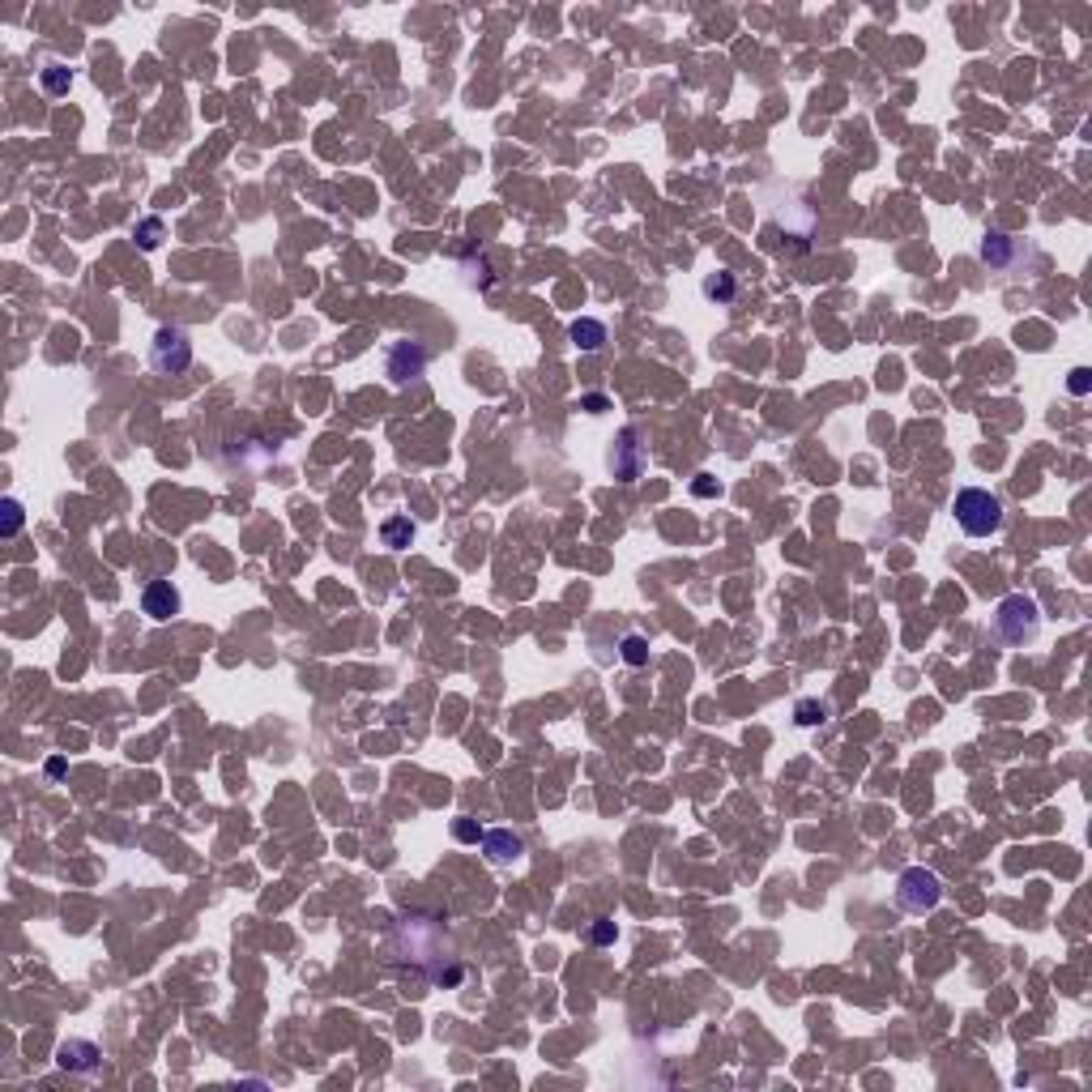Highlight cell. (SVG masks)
Returning a JSON list of instances; mask_svg holds the SVG:
<instances>
[{"instance_id": "1", "label": "cell", "mask_w": 1092, "mask_h": 1092, "mask_svg": "<svg viewBox=\"0 0 1092 1092\" xmlns=\"http://www.w3.org/2000/svg\"><path fill=\"white\" fill-rule=\"evenodd\" d=\"M994 631H998V640L1003 645H1011V649H1025L1037 640V631H1041V610H1037V602L1028 594H1011L998 602V610H994Z\"/></svg>"}, {"instance_id": "2", "label": "cell", "mask_w": 1092, "mask_h": 1092, "mask_svg": "<svg viewBox=\"0 0 1092 1092\" xmlns=\"http://www.w3.org/2000/svg\"><path fill=\"white\" fill-rule=\"evenodd\" d=\"M956 512V525L969 538H990V533L1003 530V499L994 491H982V487H964L952 504Z\"/></svg>"}, {"instance_id": "3", "label": "cell", "mask_w": 1092, "mask_h": 1092, "mask_svg": "<svg viewBox=\"0 0 1092 1092\" xmlns=\"http://www.w3.org/2000/svg\"><path fill=\"white\" fill-rule=\"evenodd\" d=\"M939 900H943V884H939L934 870H926V866L900 870V879H896V905L905 913H930Z\"/></svg>"}, {"instance_id": "4", "label": "cell", "mask_w": 1092, "mask_h": 1092, "mask_svg": "<svg viewBox=\"0 0 1092 1092\" xmlns=\"http://www.w3.org/2000/svg\"><path fill=\"white\" fill-rule=\"evenodd\" d=\"M150 367L159 376H180L193 367V337L180 329V325H163L150 342Z\"/></svg>"}, {"instance_id": "5", "label": "cell", "mask_w": 1092, "mask_h": 1092, "mask_svg": "<svg viewBox=\"0 0 1092 1092\" xmlns=\"http://www.w3.org/2000/svg\"><path fill=\"white\" fill-rule=\"evenodd\" d=\"M180 606H184V597H180V589H175L171 581H150V585H145V594H141V610H145L154 623L175 619V615H180Z\"/></svg>"}, {"instance_id": "6", "label": "cell", "mask_w": 1092, "mask_h": 1092, "mask_svg": "<svg viewBox=\"0 0 1092 1092\" xmlns=\"http://www.w3.org/2000/svg\"><path fill=\"white\" fill-rule=\"evenodd\" d=\"M610 465H615V478H623V483H636V478H640V469L649 465V453H645V444H640L636 431H623V435H619Z\"/></svg>"}, {"instance_id": "7", "label": "cell", "mask_w": 1092, "mask_h": 1092, "mask_svg": "<svg viewBox=\"0 0 1092 1092\" xmlns=\"http://www.w3.org/2000/svg\"><path fill=\"white\" fill-rule=\"evenodd\" d=\"M423 367H427V350L419 342H398L389 350V380L393 384H405V380L423 376Z\"/></svg>"}, {"instance_id": "8", "label": "cell", "mask_w": 1092, "mask_h": 1092, "mask_svg": "<svg viewBox=\"0 0 1092 1092\" xmlns=\"http://www.w3.org/2000/svg\"><path fill=\"white\" fill-rule=\"evenodd\" d=\"M483 854L496 866H508V862H517L525 854V841L512 828H491V832H483Z\"/></svg>"}, {"instance_id": "9", "label": "cell", "mask_w": 1092, "mask_h": 1092, "mask_svg": "<svg viewBox=\"0 0 1092 1092\" xmlns=\"http://www.w3.org/2000/svg\"><path fill=\"white\" fill-rule=\"evenodd\" d=\"M99 1046L95 1041H65L60 1050H56V1062L65 1067V1071H81V1075H95L99 1071Z\"/></svg>"}, {"instance_id": "10", "label": "cell", "mask_w": 1092, "mask_h": 1092, "mask_svg": "<svg viewBox=\"0 0 1092 1092\" xmlns=\"http://www.w3.org/2000/svg\"><path fill=\"white\" fill-rule=\"evenodd\" d=\"M1016 252H1020V243H1016L1011 235H1003V231H990L986 239H982V261L994 265V269H1011Z\"/></svg>"}, {"instance_id": "11", "label": "cell", "mask_w": 1092, "mask_h": 1092, "mask_svg": "<svg viewBox=\"0 0 1092 1092\" xmlns=\"http://www.w3.org/2000/svg\"><path fill=\"white\" fill-rule=\"evenodd\" d=\"M567 337H572V346H576V350H585V355H589V350H602V342H606V325L594 321V316H581V321L567 329Z\"/></svg>"}, {"instance_id": "12", "label": "cell", "mask_w": 1092, "mask_h": 1092, "mask_svg": "<svg viewBox=\"0 0 1092 1092\" xmlns=\"http://www.w3.org/2000/svg\"><path fill=\"white\" fill-rule=\"evenodd\" d=\"M704 299H713V303H734V295H738V282H734V273L729 269H717V273H708L704 278Z\"/></svg>"}, {"instance_id": "13", "label": "cell", "mask_w": 1092, "mask_h": 1092, "mask_svg": "<svg viewBox=\"0 0 1092 1092\" xmlns=\"http://www.w3.org/2000/svg\"><path fill=\"white\" fill-rule=\"evenodd\" d=\"M380 538H384V546H393V551L410 546V542H414V525H410V517H389V521H384V530H380Z\"/></svg>"}, {"instance_id": "14", "label": "cell", "mask_w": 1092, "mask_h": 1092, "mask_svg": "<svg viewBox=\"0 0 1092 1092\" xmlns=\"http://www.w3.org/2000/svg\"><path fill=\"white\" fill-rule=\"evenodd\" d=\"M39 81H43V95L60 99V95H68V86H73V73H68L65 65H47L39 73Z\"/></svg>"}, {"instance_id": "15", "label": "cell", "mask_w": 1092, "mask_h": 1092, "mask_svg": "<svg viewBox=\"0 0 1092 1092\" xmlns=\"http://www.w3.org/2000/svg\"><path fill=\"white\" fill-rule=\"evenodd\" d=\"M22 525H26V508H22V499H4V525H0V533L4 538H18L22 533Z\"/></svg>"}, {"instance_id": "16", "label": "cell", "mask_w": 1092, "mask_h": 1092, "mask_svg": "<svg viewBox=\"0 0 1092 1092\" xmlns=\"http://www.w3.org/2000/svg\"><path fill=\"white\" fill-rule=\"evenodd\" d=\"M619 658H623L628 666H645V662H649V640H645V636H623Z\"/></svg>"}, {"instance_id": "17", "label": "cell", "mask_w": 1092, "mask_h": 1092, "mask_svg": "<svg viewBox=\"0 0 1092 1092\" xmlns=\"http://www.w3.org/2000/svg\"><path fill=\"white\" fill-rule=\"evenodd\" d=\"M794 717H798V726H824V722H828V704H820V700H798Z\"/></svg>"}, {"instance_id": "18", "label": "cell", "mask_w": 1092, "mask_h": 1092, "mask_svg": "<svg viewBox=\"0 0 1092 1092\" xmlns=\"http://www.w3.org/2000/svg\"><path fill=\"white\" fill-rule=\"evenodd\" d=\"M137 243H141L145 252H154V248L163 243V222H159V218H145V222H137Z\"/></svg>"}, {"instance_id": "19", "label": "cell", "mask_w": 1092, "mask_h": 1092, "mask_svg": "<svg viewBox=\"0 0 1092 1092\" xmlns=\"http://www.w3.org/2000/svg\"><path fill=\"white\" fill-rule=\"evenodd\" d=\"M453 836H457L461 845H478V841H483V824L469 820V815H461V820H453Z\"/></svg>"}, {"instance_id": "20", "label": "cell", "mask_w": 1092, "mask_h": 1092, "mask_svg": "<svg viewBox=\"0 0 1092 1092\" xmlns=\"http://www.w3.org/2000/svg\"><path fill=\"white\" fill-rule=\"evenodd\" d=\"M615 934H619V930H615V922H606V918H602V922H594V930H589V939H594L597 948L615 943Z\"/></svg>"}, {"instance_id": "21", "label": "cell", "mask_w": 1092, "mask_h": 1092, "mask_svg": "<svg viewBox=\"0 0 1092 1092\" xmlns=\"http://www.w3.org/2000/svg\"><path fill=\"white\" fill-rule=\"evenodd\" d=\"M1067 389H1071L1075 398H1080V393H1088V371H1084V367H1075V371H1071V384H1067Z\"/></svg>"}, {"instance_id": "22", "label": "cell", "mask_w": 1092, "mask_h": 1092, "mask_svg": "<svg viewBox=\"0 0 1092 1092\" xmlns=\"http://www.w3.org/2000/svg\"><path fill=\"white\" fill-rule=\"evenodd\" d=\"M717 491H722V487H717L708 474H700V478H695V496H717Z\"/></svg>"}, {"instance_id": "23", "label": "cell", "mask_w": 1092, "mask_h": 1092, "mask_svg": "<svg viewBox=\"0 0 1092 1092\" xmlns=\"http://www.w3.org/2000/svg\"><path fill=\"white\" fill-rule=\"evenodd\" d=\"M585 410H589V414H602V410H610V401L602 398V393H589V398H585Z\"/></svg>"}]
</instances>
